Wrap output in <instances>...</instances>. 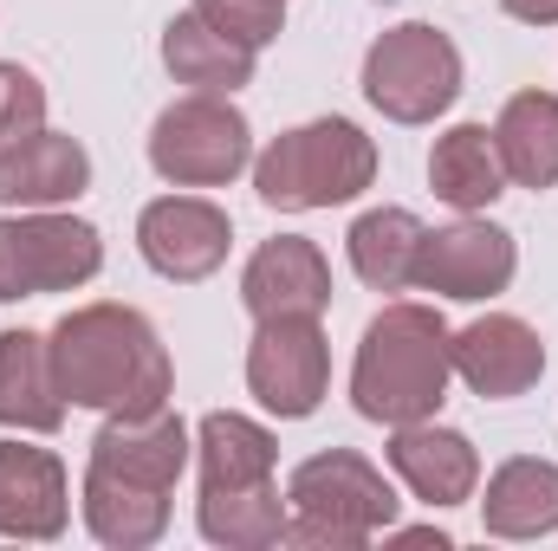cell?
Wrapping results in <instances>:
<instances>
[{"label": "cell", "instance_id": "obj_1", "mask_svg": "<svg viewBox=\"0 0 558 551\" xmlns=\"http://www.w3.org/2000/svg\"><path fill=\"white\" fill-rule=\"evenodd\" d=\"M189 454H195V434L169 403L149 415H105V428L92 434L85 500H78L92 539L111 551L156 546L169 532V493Z\"/></svg>", "mask_w": 558, "mask_h": 551}, {"label": "cell", "instance_id": "obj_2", "mask_svg": "<svg viewBox=\"0 0 558 551\" xmlns=\"http://www.w3.org/2000/svg\"><path fill=\"white\" fill-rule=\"evenodd\" d=\"M46 344H52V377L72 409L149 415L175 390V364L137 305H111V298L78 305L46 331Z\"/></svg>", "mask_w": 558, "mask_h": 551}, {"label": "cell", "instance_id": "obj_3", "mask_svg": "<svg viewBox=\"0 0 558 551\" xmlns=\"http://www.w3.org/2000/svg\"><path fill=\"white\" fill-rule=\"evenodd\" d=\"M454 331L441 325L435 305H384L364 325L357 364H351V403L364 421L403 428V421H428L448 403L454 383Z\"/></svg>", "mask_w": 558, "mask_h": 551}, {"label": "cell", "instance_id": "obj_4", "mask_svg": "<svg viewBox=\"0 0 558 551\" xmlns=\"http://www.w3.org/2000/svg\"><path fill=\"white\" fill-rule=\"evenodd\" d=\"M286 546H318V551H364L377 532L397 526V493L384 467H371L351 448H325L292 467L286 480Z\"/></svg>", "mask_w": 558, "mask_h": 551}, {"label": "cell", "instance_id": "obj_5", "mask_svg": "<svg viewBox=\"0 0 558 551\" xmlns=\"http://www.w3.org/2000/svg\"><path fill=\"white\" fill-rule=\"evenodd\" d=\"M377 182V143L351 118H312L299 131H279L254 156V188L279 215H312V208H344Z\"/></svg>", "mask_w": 558, "mask_h": 551}, {"label": "cell", "instance_id": "obj_6", "mask_svg": "<svg viewBox=\"0 0 558 551\" xmlns=\"http://www.w3.org/2000/svg\"><path fill=\"white\" fill-rule=\"evenodd\" d=\"M364 98L390 124H435L461 98V52H454V39L422 26V20H403V26L377 33V46L364 52Z\"/></svg>", "mask_w": 558, "mask_h": 551}, {"label": "cell", "instance_id": "obj_7", "mask_svg": "<svg viewBox=\"0 0 558 551\" xmlns=\"http://www.w3.org/2000/svg\"><path fill=\"white\" fill-rule=\"evenodd\" d=\"M105 267V234L65 208H13L0 221V305L72 292Z\"/></svg>", "mask_w": 558, "mask_h": 551}, {"label": "cell", "instance_id": "obj_8", "mask_svg": "<svg viewBox=\"0 0 558 551\" xmlns=\"http://www.w3.org/2000/svg\"><path fill=\"white\" fill-rule=\"evenodd\" d=\"M149 169L175 188H228L254 169V131L228 98L189 91L149 124Z\"/></svg>", "mask_w": 558, "mask_h": 551}, {"label": "cell", "instance_id": "obj_9", "mask_svg": "<svg viewBox=\"0 0 558 551\" xmlns=\"http://www.w3.org/2000/svg\"><path fill=\"white\" fill-rule=\"evenodd\" d=\"M247 390L279 421H305L331 390V344L318 318H260L247 344Z\"/></svg>", "mask_w": 558, "mask_h": 551}, {"label": "cell", "instance_id": "obj_10", "mask_svg": "<svg viewBox=\"0 0 558 551\" xmlns=\"http://www.w3.org/2000/svg\"><path fill=\"white\" fill-rule=\"evenodd\" d=\"M520 273V247L507 228L481 221V215H461L435 234H422V254H416V292H435V298H494L507 292Z\"/></svg>", "mask_w": 558, "mask_h": 551}, {"label": "cell", "instance_id": "obj_11", "mask_svg": "<svg viewBox=\"0 0 558 551\" xmlns=\"http://www.w3.org/2000/svg\"><path fill=\"white\" fill-rule=\"evenodd\" d=\"M228 247H234V221L208 195H162L137 215V254L149 260V273L175 279V285L221 273Z\"/></svg>", "mask_w": 558, "mask_h": 551}, {"label": "cell", "instance_id": "obj_12", "mask_svg": "<svg viewBox=\"0 0 558 551\" xmlns=\"http://www.w3.org/2000/svg\"><path fill=\"white\" fill-rule=\"evenodd\" d=\"M454 377L474 390V396H487V403H513V396H526L539 377H546V344H539V331L526 325V318H513V311H487V318H474L468 331H454Z\"/></svg>", "mask_w": 558, "mask_h": 551}, {"label": "cell", "instance_id": "obj_13", "mask_svg": "<svg viewBox=\"0 0 558 551\" xmlns=\"http://www.w3.org/2000/svg\"><path fill=\"white\" fill-rule=\"evenodd\" d=\"M65 526H72V487H65V461H59L52 448L0 441V539L52 546Z\"/></svg>", "mask_w": 558, "mask_h": 551}, {"label": "cell", "instance_id": "obj_14", "mask_svg": "<svg viewBox=\"0 0 558 551\" xmlns=\"http://www.w3.org/2000/svg\"><path fill=\"white\" fill-rule=\"evenodd\" d=\"M241 305L254 311V325L260 318H325V305H331V267H325L318 241H305V234L267 241L247 260V273H241Z\"/></svg>", "mask_w": 558, "mask_h": 551}, {"label": "cell", "instance_id": "obj_15", "mask_svg": "<svg viewBox=\"0 0 558 551\" xmlns=\"http://www.w3.org/2000/svg\"><path fill=\"white\" fill-rule=\"evenodd\" d=\"M390 474L416 493L422 506H461L481 487V454H474V441L461 428H441L428 415V421L390 428Z\"/></svg>", "mask_w": 558, "mask_h": 551}, {"label": "cell", "instance_id": "obj_16", "mask_svg": "<svg viewBox=\"0 0 558 551\" xmlns=\"http://www.w3.org/2000/svg\"><path fill=\"white\" fill-rule=\"evenodd\" d=\"M92 188V156L65 131H33L0 156V208H72Z\"/></svg>", "mask_w": 558, "mask_h": 551}, {"label": "cell", "instance_id": "obj_17", "mask_svg": "<svg viewBox=\"0 0 558 551\" xmlns=\"http://www.w3.org/2000/svg\"><path fill=\"white\" fill-rule=\"evenodd\" d=\"M195 467H202V493H254L274 487L279 441L254 415L215 409L195 421Z\"/></svg>", "mask_w": 558, "mask_h": 551}, {"label": "cell", "instance_id": "obj_18", "mask_svg": "<svg viewBox=\"0 0 558 551\" xmlns=\"http://www.w3.org/2000/svg\"><path fill=\"white\" fill-rule=\"evenodd\" d=\"M65 390L52 377V344L39 331H0V428L20 434H59Z\"/></svg>", "mask_w": 558, "mask_h": 551}, {"label": "cell", "instance_id": "obj_19", "mask_svg": "<svg viewBox=\"0 0 558 551\" xmlns=\"http://www.w3.org/2000/svg\"><path fill=\"white\" fill-rule=\"evenodd\" d=\"M481 526L494 539H546L558 532V461L513 454L487 474L481 493Z\"/></svg>", "mask_w": 558, "mask_h": 551}, {"label": "cell", "instance_id": "obj_20", "mask_svg": "<svg viewBox=\"0 0 558 551\" xmlns=\"http://www.w3.org/2000/svg\"><path fill=\"white\" fill-rule=\"evenodd\" d=\"M254 59H260L254 46L215 33L202 13H175L169 33H162V65H169V78L189 85V91H208V98H234L241 85H254Z\"/></svg>", "mask_w": 558, "mask_h": 551}, {"label": "cell", "instance_id": "obj_21", "mask_svg": "<svg viewBox=\"0 0 558 551\" xmlns=\"http://www.w3.org/2000/svg\"><path fill=\"white\" fill-rule=\"evenodd\" d=\"M428 188L454 208V215H487L500 195H507V169H500V149L487 124H454L441 131L428 149Z\"/></svg>", "mask_w": 558, "mask_h": 551}, {"label": "cell", "instance_id": "obj_22", "mask_svg": "<svg viewBox=\"0 0 558 551\" xmlns=\"http://www.w3.org/2000/svg\"><path fill=\"white\" fill-rule=\"evenodd\" d=\"M494 149L507 182L553 188L558 182V98L553 91H513L494 118Z\"/></svg>", "mask_w": 558, "mask_h": 551}, {"label": "cell", "instance_id": "obj_23", "mask_svg": "<svg viewBox=\"0 0 558 551\" xmlns=\"http://www.w3.org/2000/svg\"><path fill=\"white\" fill-rule=\"evenodd\" d=\"M422 228L410 208H371L351 221L344 234V254H351V273L364 279L371 292H403L416 285V254H422Z\"/></svg>", "mask_w": 558, "mask_h": 551}, {"label": "cell", "instance_id": "obj_24", "mask_svg": "<svg viewBox=\"0 0 558 551\" xmlns=\"http://www.w3.org/2000/svg\"><path fill=\"white\" fill-rule=\"evenodd\" d=\"M286 493L274 487H254V493H202L195 506V526L208 546H228V551H267V546H286Z\"/></svg>", "mask_w": 558, "mask_h": 551}, {"label": "cell", "instance_id": "obj_25", "mask_svg": "<svg viewBox=\"0 0 558 551\" xmlns=\"http://www.w3.org/2000/svg\"><path fill=\"white\" fill-rule=\"evenodd\" d=\"M189 13H202L215 33H228V39H241V46H274L279 26H286V7L279 0H189Z\"/></svg>", "mask_w": 558, "mask_h": 551}, {"label": "cell", "instance_id": "obj_26", "mask_svg": "<svg viewBox=\"0 0 558 551\" xmlns=\"http://www.w3.org/2000/svg\"><path fill=\"white\" fill-rule=\"evenodd\" d=\"M46 131V85L26 65H0V156Z\"/></svg>", "mask_w": 558, "mask_h": 551}, {"label": "cell", "instance_id": "obj_27", "mask_svg": "<svg viewBox=\"0 0 558 551\" xmlns=\"http://www.w3.org/2000/svg\"><path fill=\"white\" fill-rule=\"evenodd\" d=\"M500 7L526 26H558V0H500Z\"/></svg>", "mask_w": 558, "mask_h": 551}, {"label": "cell", "instance_id": "obj_28", "mask_svg": "<svg viewBox=\"0 0 558 551\" xmlns=\"http://www.w3.org/2000/svg\"><path fill=\"white\" fill-rule=\"evenodd\" d=\"M384 539H390V546H435V551H448V546H454V539H448V532H441V526H403V532H397V526H390V532H384Z\"/></svg>", "mask_w": 558, "mask_h": 551}, {"label": "cell", "instance_id": "obj_29", "mask_svg": "<svg viewBox=\"0 0 558 551\" xmlns=\"http://www.w3.org/2000/svg\"><path fill=\"white\" fill-rule=\"evenodd\" d=\"M279 7H286V0H279Z\"/></svg>", "mask_w": 558, "mask_h": 551}]
</instances>
